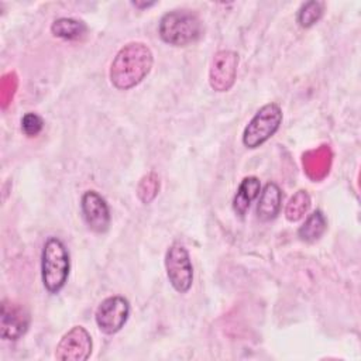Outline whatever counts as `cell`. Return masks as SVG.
Returning a JSON list of instances; mask_svg holds the SVG:
<instances>
[{
  "instance_id": "1",
  "label": "cell",
  "mask_w": 361,
  "mask_h": 361,
  "mask_svg": "<svg viewBox=\"0 0 361 361\" xmlns=\"http://www.w3.org/2000/svg\"><path fill=\"white\" fill-rule=\"evenodd\" d=\"M152 63L154 55L149 47L140 41H131L121 47L111 61L110 82L118 90H128L147 78Z\"/></svg>"
},
{
  "instance_id": "2",
  "label": "cell",
  "mask_w": 361,
  "mask_h": 361,
  "mask_svg": "<svg viewBox=\"0 0 361 361\" xmlns=\"http://www.w3.org/2000/svg\"><path fill=\"white\" fill-rule=\"evenodd\" d=\"M71 255L65 243L58 237L47 238L41 254V279L44 288L55 295L68 282Z\"/></svg>"
},
{
  "instance_id": "3",
  "label": "cell",
  "mask_w": 361,
  "mask_h": 361,
  "mask_svg": "<svg viewBox=\"0 0 361 361\" xmlns=\"http://www.w3.org/2000/svg\"><path fill=\"white\" fill-rule=\"evenodd\" d=\"M158 32L164 42L186 47L202 35V23L189 10H172L161 17Z\"/></svg>"
},
{
  "instance_id": "4",
  "label": "cell",
  "mask_w": 361,
  "mask_h": 361,
  "mask_svg": "<svg viewBox=\"0 0 361 361\" xmlns=\"http://www.w3.org/2000/svg\"><path fill=\"white\" fill-rule=\"evenodd\" d=\"M282 109L278 103H267L258 109L243 131V144L250 149H255L267 142L282 124Z\"/></svg>"
},
{
  "instance_id": "5",
  "label": "cell",
  "mask_w": 361,
  "mask_h": 361,
  "mask_svg": "<svg viewBox=\"0 0 361 361\" xmlns=\"http://www.w3.org/2000/svg\"><path fill=\"white\" fill-rule=\"evenodd\" d=\"M165 271L169 283L179 293H186L193 283V265L189 251L180 243H173L165 252Z\"/></svg>"
},
{
  "instance_id": "6",
  "label": "cell",
  "mask_w": 361,
  "mask_h": 361,
  "mask_svg": "<svg viewBox=\"0 0 361 361\" xmlns=\"http://www.w3.org/2000/svg\"><path fill=\"white\" fill-rule=\"evenodd\" d=\"M130 316V302L120 295H113L100 302L94 312L97 327L104 334H116L127 323Z\"/></svg>"
},
{
  "instance_id": "7",
  "label": "cell",
  "mask_w": 361,
  "mask_h": 361,
  "mask_svg": "<svg viewBox=\"0 0 361 361\" xmlns=\"http://www.w3.org/2000/svg\"><path fill=\"white\" fill-rule=\"evenodd\" d=\"M93 341L83 326H73L68 330L55 348V358L59 361H85L90 357Z\"/></svg>"
},
{
  "instance_id": "8",
  "label": "cell",
  "mask_w": 361,
  "mask_h": 361,
  "mask_svg": "<svg viewBox=\"0 0 361 361\" xmlns=\"http://www.w3.org/2000/svg\"><path fill=\"white\" fill-rule=\"evenodd\" d=\"M30 312L11 299H3L0 305V336L3 340L16 341L21 338L30 327Z\"/></svg>"
},
{
  "instance_id": "9",
  "label": "cell",
  "mask_w": 361,
  "mask_h": 361,
  "mask_svg": "<svg viewBox=\"0 0 361 361\" xmlns=\"http://www.w3.org/2000/svg\"><path fill=\"white\" fill-rule=\"evenodd\" d=\"M238 54L230 49H220L214 54L210 69L209 83L216 92H227L233 87L237 76Z\"/></svg>"
},
{
  "instance_id": "10",
  "label": "cell",
  "mask_w": 361,
  "mask_h": 361,
  "mask_svg": "<svg viewBox=\"0 0 361 361\" xmlns=\"http://www.w3.org/2000/svg\"><path fill=\"white\" fill-rule=\"evenodd\" d=\"M80 210L90 230L99 234H103L109 230L111 221L110 209L104 197H102L97 192L87 190L82 195Z\"/></svg>"
},
{
  "instance_id": "11",
  "label": "cell",
  "mask_w": 361,
  "mask_h": 361,
  "mask_svg": "<svg viewBox=\"0 0 361 361\" xmlns=\"http://www.w3.org/2000/svg\"><path fill=\"white\" fill-rule=\"evenodd\" d=\"M257 204V216L261 221L274 220L282 207V192L275 182H268L259 196Z\"/></svg>"
},
{
  "instance_id": "12",
  "label": "cell",
  "mask_w": 361,
  "mask_h": 361,
  "mask_svg": "<svg viewBox=\"0 0 361 361\" xmlns=\"http://www.w3.org/2000/svg\"><path fill=\"white\" fill-rule=\"evenodd\" d=\"M259 193H261L259 179L257 176H245L240 182L238 189L233 199V210L235 212V214L243 217L250 209L251 203L259 196Z\"/></svg>"
},
{
  "instance_id": "13",
  "label": "cell",
  "mask_w": 361,
  "mask_h": 361,
  "mask_svg": "<svg viewBox=\"0 0 361 361\" xmlns=\"http://www.w3.org/2000/svg\"><path fill=\"white\" fill-rule=\"evenodd\" d=\"M326 228H327V219L323 214V212L317 209L306 217L305 223L298 230V235L302 241L314 243L324 234Z\"/></svg>"
},
{
  "instance_id": "14",
  "label": "cell",
  "mask_w": 361,
  "mask_h": 361,
  "mask_svg": "<svg viewBox=\"0 0 361 361\" xmlns=\"http://www.w3.org/2000/svg\"><path fill=\"white\" fill-rule=\"evenodd\" d=\"M87 31V27L83 21L76 20V18H71V17H61L56 18L52 24H51V32L62 39H79L82 38Z\"/></svg>"
},
{
  "instance_id": "15",
  "label": "cell",
  "mask_w": 361,
  "mask_h": 361,
  "mask_svg": "<svg viewBox=\"0 0 361 361\" xmlns=\"http://www.w3.org/2000/svg\"><path fill=\"white\" fill-rule=\"evenodd\" d=\"M324 13V3L317 0L306 1L300 6L296 14V21L302 28L313 27Z\"/></svg>"
},
{
  "instance_id": "16",
  "label": "cell",
  "mask_w": 361,
  "mask_h": 361,
  "mask_svg": "<svg viewBox=\"0 0 361 361\" xmlns=\"http://www.w3.org/2000/svg\"><path fill=\"white\" fill-rule=\"evenodd\" d=\"M310 207V196L306 190H298L288 202L285 209V216L289 221L300 220Z\"/></svg>"
},
{
  "instance_id": "17",
  "label": "cell",
  "mask_w": 361,
  "mask_h": 361,
  "mask_svg": "<svg viewBox=\"0 0 361 361\" xmlns=\"http://www.w3.org/2000/svg\"><path fill=\"white\" fill-rule=\"evenodd\" d=\"M159 190V179L154 172L147 173L138 183L137 195L142 203H149L155 199Z\"/></svg>"
},
{
  "instance_id": "18",
  "label": "cell",
  "mask_w": 361,
  "mask_h": 361,
  "mask_svg": "<svg viewBox=\"0 0 361 361\" xmlns=\"http://www.w3.org/2000/svg\"><path fill=\"white\" fill-rule=\"evenodd\" d=\"M44 128V120L37 113H25L21 118V131L27 137H37Z\"/></svg>"
},
{
  "instance_id": "19",
  "label": "cell",
  "mask_w": 361,
  "mask_h": 361,
  "mask_svg": "<svg viewBox=\"0 0 361 361\" xmlns=\"http://www.w3.org/2000/svg\"><path fill=\"white\" fill-rule=\"evenodd\" d=\"M154 4H155L154 1H152V3H142V4H141V3H137V1H135V3H133V6L140 7V8H142V7H149V6H154Z\"/></svg>"
}]
</instances>
